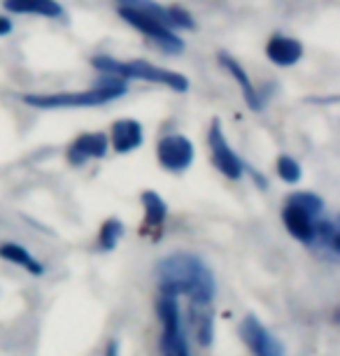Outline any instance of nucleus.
I'll return each mask as SVG.
<instances>
[{"instance_id": "obj_5", "label": "nucleus", "mask_w": 340, "mask_h": 356, "mask_svg": "<svg viewBox=\"0 0 340 356\" xmlns=\"http://www.w3.org/2000/svg\"><path fill=\"white\" fill-rule=\"evenodd\" d=\"M208 145H210V152H212V163H215L219 170H222L229 179H240L243 177V161L236 156V152L231 149L229 143H226L224 133H222V124L219 119H215L210 126V133H208Z\"/></svg>"}, {"instance_id": "obj_16", "label": "nucleus", "mask_w": 340, "mask_h": 356, "mask_svg": "<svg viewBox=\"0 0 340 356\" xmlns=\"http://www.w3.org/2000/svg\"><path fill=\"white\" fill-rule=\"evenodd\" d=\"M312 243H317L324 252H329L331 257H338L340 250V233L338 226L331 219H319L315 224V235H312Z\"/></svg>"}, {"instance_id": "obj_22", "label": "nucleus", "mask_w": 340, "mask_h": 356, "mask_svg": "<svg viewBox=\"0 0 340 356\" xmlns=\"http://www.w3.org/2000/svg\"><path fill=\"white\" fill-rule=\"evenodd\" d=\"M289 200H294V203L301 205L303 210H308L315 219L322 217V212H324L322 198H317L315 193H294V196H289Z\"/></svg>"}, {"instance_id": "obj_1", "label": "nucleus", "mask_w": 340, "mask_h": 356, "mask_svg": "<svg viewBox=\"0 0 340 356\" xmlns=\"http://www.w3.org/2000/svg\"><path fill=\"white\" fill-rule=\"evenodd\" d=\"M163 296H189L191 305H210L215 298V277L193 254H170L156 268Z\"/></svg>"}, {"instance_id": "obj_21", "label": "nucleus", "mask_w": 340, "mask_h": 356, "mask_svg": "<svg viewBox=\"0 0 340 356\" xmlns=\"http://www.w3.org/2000/svg\"><path fill=\"white\" fill-rule=\"evenodd\" d=\"M277 175L284 179V182L294 184L301 179V165H298L291 156H280L277 159Z\"/></svg>"}, {"instance_id": "obj_12", "label": "nucleus", "mask_w": 340, "mask_h": 356, "mask_svg": "<svg viewBox=\"0 0 340 356\" xmlns=\"http://www.w3.org/2000/svg\"><path fill=\"white\" fill-rule=\"evenodd\" d=\"M5 10L15 15H42L56 19L63 15V8L56 0H3Z\"/></svg>"}, {"instance_id": "obj_10", "label": "nucleus", "mask_w": 340, "mask_h": 356, "mask_svg": "<svg viewBox=\"0 0 340 356\" xmlns=\"http://www.w3.org/2000/svg\"><path fill=\"white\" fill-rule=\"evenodd\" d=\"M143 145V126L136 119H119L112 124V147L119 154H129Z\"/></svg>"}, {"instance_id": "obj_19", "label": "nucleus", "mask_w": 340, "mask_h": 356, "mask_svg": "<svg viewBox=\"0 0 340 356\" xmlns=\"http://www.w3.org/2000/svg\"><path fill=\"white\" fill-rule=\"evenodd\" d=\"M124 235V224L119 219H108L101 228V233H98V247H101L103 252H110L115 250L119 238Z\"/></svg>"}, {"instance_id": "obj_18", "label": "nucleus", "mask_w": 340, "mask_h": 356, "mask_svg": "<svg viewBox=\"0 0 340 356\" xmlns=\"http://www.w3.org/2000/svg\"><path fill=\"white\" fill-rule=\"evenodd\" d=\"M143 205H145V224L147 226H161L165 214H168V207L161 200L156 191H143Z\"/></svg>"}, {"instance_id": "obj_15", "label": "nucleus", "mask_w": 340, "mask_h": 356, "mask_svg": "<svg viewBox=\"0 0 340 356\" xmlns=\"http://www.w3.org/2000/svg\"><path fill=\"white\" fill-rule=\"evenodd\" d=\"M193 310L189 314L191 326H193V335H196L198 345L201 347H210L212 345V312L210 305H191Z\"/></svg>"}, {"instance_id": "obj_14", "label": "nucleus", "mask_w": 340, "mask_h": 356, "mask_svg": "<svg viewBox=\"0 0 340 356\" xmlns=\"http://www.w3.org/2000/svg\"><path fill=\"white\" fill-rule=\"evenodd\" d=\"M159 317H161L163 324V338L161 345L175 340L179 333H182V326H179V307H177V298L175 296H163L159 298Z\"/></svg>"}, {"instance_id": "obj_23", "label": "nucleus", "mask_w": 340, "mask_h": 356, "mask_svg": "<svg viewBox=\"0 0 340 356\" xmlns=\"http://www.w3.org/2000/svg\"><path fill=\"white\" fill-rule=\"evenodd\" d=\"M165 12H168V24L177 26V29H196V24H193V19L186 10L175 5V8H168Z\"/></svg>"}, {"instance_id": "obj_4", "label": "nucleus", "mask_w": 340, "mask_h": 356, "mask_svg": "<svg viewBox=\"0 0 340 356\" xmlns=\"http://www.w3.org/2000/svg\"><path fill=\"white\" fill-rule=\"evenodd\" d=\"M119 15H122L124 22H129L131 26H136L138 31H143L147 38L154 40V42H156L159 47H161L163 51L177 54V51H182V49H184V42H182V40H179V38L175 35V33H172L165 24L156 22L154 17L143 15V12H136V10H131V8H119Z\"/></svg>"}, {"instance_id": "obj_9", "label": "nucleus", "mask_w": 340, "mask_h": 356, "mask_svg": "<svg viewBox=\"0 0 340 356\" xmlns=\"http://www.w3.org/2000/svg\"><path fill=\"white\" fill-rule=\"evenodd\" d=\"M282 219H284L286 231L294 235L296 240L312 245V235H315L317 219L312 217L308 210H303V207L298 205V203L289 200V203H286V207H284V212H282Z\"/></svg>"}, {"instance_id": "obj_11", "label": "nucleus", "mask_w": 340, "mask_h": 356, "mask_svg": "<svg viewBox=\"0 0 340 356\" xmlns=\"http://www.w3.org/2000/svg\"><path fill=\"white\" fill-rule=\"evenodd\" d=\"M266 54L275 65H294L301 61L303 56V44L294 38H284V35H273L268 47H266Z\"/></svg>"}, {"instance_id": "obj_7", "label": "nucleus", "mask_w": 340, "mask_h": 356, "mask_svg": "<svg viewBox=\"0 0 340 356\" xmlns=\"http://www.w3.org/2000/svg\"><path fill=\"white\" fill-rule=\"evenodd\" d=\"M156 156H159V163H161L165 170L182 172L193 161V145H191V140H186L184 136H168L159 143Z\"/></svg>"}, {"instance_id": "obj_13", "label": "nucleus", "mask_w": 340, "mask_h": 356, "mask_svg": "<svg viewBox=\"0 0 340 356\" xmlns=\"http://www.w3.org/2000/svg\"><path fill=\"white\" fill-rule=\"evenodd\" d=\"M219 63H222L224 68L229 70L233 77H236V82L240 84V91H243V96H245V100H248V105L252 107V110H254V112L261 110V98L257 96V89L252 86L248 72L243 70V65H240L233 56H229L226 51L219 54Z\"/></svg>"}, {"instance_id": "obj_24", "label": "nucleus", "mask_w": 340, "mask_h": 356, "mask_svg": "<svg viewBox=\"0 0 340 356\" xmlns=\"http://www.w3.org/2000/svg\"><path fill=\"white\" fill-rule=\"evenodd\" d=\"M10 31H12V24H10V19L0 17V35H8Z\"/></svg>"}, {"instance_id": "obj_2", "label": "nucleus", "mask_w": 340, "mask_h": 356, "mask_svg": "<svg viewBox=\"0 0 340 356\" xmlns=\"http://www.w3.org/2000/svg\"><path fill=\"white\" fill-rule=\"evenodd\" d=\"M126 93L124 79H105L98 86L89 91H75V93H49V96H24V100L40 110H58V107H93L110 103Z\"/></svg>"}, {"instance_id": "obj_25", "label": "nucleus", "mask_w": 340, "mask_h": 356, "mask_svg": "<svg viewBox=\"0 0 340 356\" xmlns=\"http://www.w3.org/2000/svg\"><path fill=\"white\" fill-rule=\"evenodd\" d=\"M108 356H119V354H117V342H110V347H108Z\"/></svg>"}, {"instance_id": "obj_20", "label": "nucleus", "mask_w": 340, "mask_h": 356, "mask_svg": "<svg viewBox=\"0 0 340 356\" xmlns=\"http://www.w3.org/2000/svg\"><path fill=\"white\" fill-rule=\"evenodd\" d=\"M119 3H122V8H131L136 12H143V15L154 17L161 24H168V12H165V8L152 3V0H119Z\"/></svg>"}, {"instance_id": "obj_17", "label": "nucleus", "mask_w": 340, "mask_h": 356, "mask_svg": "<svg viewBox=\"0 0 340 356\" xmlns=\"http://www.w3.org/2000/svg\"><path fill=\"white\" fill-rule=\"evenodd\" d=\"M0 257H3L5 261H12V264H17V266L26 268V270H29L31 275H35V277H40V275L44 273L42 264H38L35 257H31V254L26 252L24 247H19V245H15V243L0 245Z\"/></svg>"}, {"instance_id": "obj_8", "label": "nucleus", "mask_w": 340, "mask_h": 356, "mask_svg": "<svg viewBox=\"0 0 340 356\" xmlns=\"http://www.w3.org/2000/svg\"><path fill=\"white\" fill-rule=\"evenodd\" d=\"M108 136L105 133H84L68 147V161L72 165H82L86 159H101L108 152Z\"/></svg>"}, {"instance_id": "obj_3", "label": "nucleus", "mask_w": 340, "mask_h": 356, "mask_svg": "<svg viewBox=\"0 0 340 356\" xmlns=\"http://www.w3.org/2000/svg\"><path fill=\"white\" fill-rule=\"evenodd\" d=\"M93 68L108 72V75H117L122 79H145V82H154V84H165L170 86L172 91H179L184 93L189 89V79L177 75L172 70H165V68H159V65H152L147 61H129V63H122V61H115L110 56H93L91 58Z\"/></svg>"}, {"instance_id": "obj_6", "label": "nucleus", "mask_w": 340, "mask_h": 356, "mask_svg": "<svg viewBox=\"0 0 340 356\" xmlns=\"http://www.w3.org/2000/svg\"><path fill=\"white\" fill-rule=\"evenodd\" d=\"M240 335H243V340L248 342V347L252 349L254 356H284V349L280 345V340L268 328H264V324L254 314H248V317L243 319Z\"/></svg>"}]
</instances>
